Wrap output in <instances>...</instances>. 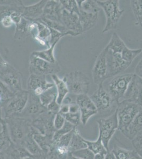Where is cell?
Listing matches in <instances>:
<instances>
[{"instance_id": "obj_1", "label": "cell", "mask_w": 142, "mask_h": 159, "mask_svg": "<svg viewBox=\"0 0 142 159\" xmlns=\"http://www.w3.org/2000/svg\"><path fill=\"white\" fill-rule=\"evenodd\" d=\"M98 87L90 98L97 108L98 114L102 118L107 117L116 112L119 102L108 93L103 84Z\"/></svg>"}, {"instance_id": "obj_2", "label": "cell", "mask_w": 142, "mask_h": 159, "mask_svg": "<svg viewBox=\"0 0 142 159\" xmlns=\"http://www.w3.org/2000/svg\"><path fill=\"white\" fill-rule=\"evenodd\" d=\"M95 1L101 9H103L106 18L103 33L104 34L116 29L121 17L124 12V10L120 9L118 0H96Z\"/></svg>"}, {"instance_id": "obj_3", "label": "cell", "mask_w": 142, "mask_h": 159, "mask_svg": "<svg viewBox=\"0 0 142 159\" xmlns=\"http://www.w3.org/2000/svg\"><path fill=\"white\" fill-rule=\"evenodd\" d=\"M4 119L7 123L11 141L15 144L21 145L25 138L32 131L30 121L18 116Z\"/></svg>"}, {"instance_id": "obj_4", "label": "cell", "mask_w": 142, "mask_h": 159, "mask_svg": "<svg viewBox=\"0 0 142 159\" xmlns=\"http://www.w3.org/2000/svg\"><path fill=\"white\" fill-rule=\"evenodd\" d=\"M63 80L66 84L69 93L74 95L87 94L90 90V79L83 72L76 70L66 73Z\"/></svg>"}, {"instance_id": "obj_5", "label": "cell", "mask_w": 142, "mask_h": 159, "mask_svg": "<svg viewBox=\"0 0 142 159\" xmlns=\"http://www.w3.org/2000/svg\"><path fill=\"white\" fill-rule=\"evenodd\" d=\"M141 109L139 105L127 100L119 101L116 111L118 124V130L121 132L126 129Z\"/></svg>"}, {"instance_id": "obj_6", "label": "cell", "mask_w": 142, "mask_h": 159, "mask_svg": "<svg viewBox=\"0 0 142 159\" xmlns=\"http://www.w3.org/2000/svg\"><path fill=\"white\" fill-rule=\"evenodd\" d=\"M134 74H119L113 76L107 84L105 89L112 97L119 102L124 96Z\"/></svg>"}, {"instance_id": "obj_7", "label": "cell", "mask_w": 142, "mask_h": 159, "mask_svg": "<svg viewBox=\"0 0 142 159\" xmlns=\"http://www.w3.org/2000/svg\"><path fill=\"white\" fill-rule=\"evenodd\" d=\"M97 123L99 127V136L105 148L109 152L110 141L118 128L116 112H114L107 117L101 118L98 120Z\"/></svg>"}, {"instance_id": "obj_8", "label": "cell", "mask_w": 142, "mask_h": 159, "mask_svg": "<svg viewBox=\"0 0 142 159\" xmlns=\"http://www.w3.org/2000/svg\"><path fill=\"white\" fill-rule=\"evenodd\" d=\"M61 70V67L57 61L52 63L30 55L29 61L30 74L46 76L48 75L56 74L60 72Z\"/></svg>"}, {"instance_id": "obj_9", "label": "cell", "mask_w": 142, "mask_h": 159, "mask_svg": "<svg viewBox=\"0 0 142 159\" xmlns=\"http://www.w3.org/2000/svg\"><path fill=\"white\" fill-rule=\"evenodd\" d=\"M29 91L22 90L16 92L3 109V118L16 116L22 111L29 99Z\"/></svg>"}, {"instance_id": "obj_10", "label": "cell", "mask_w": 142, "mask_h": 159, "mask_svg": "<svg viewBox=\"0 0 142 159\" xmlns=\"http://www.w3.org/2000/svg\"><path fill=\"white\" fill-rule=\"evenodd\" d=\"M106 48L108 78H112L124 72L130 67L131 64L126 62L124 60L122 55V51L115 52L109 50L107 47Z\"/></svg>"}, {"instance_id": "obj_11", "label": "cell", "mask_w": 142, "mask_h": 159, "mask_svg": "<svg viewBox=\"0 0 142 159\" xmlns=\"http://www.w3.org/2000/svg\"><path fill=\"white\" fill-rule=\"evenodd\" d=\"M0 80L15 92L23 90L21 73L9 63L0 70Z\"/></svg>"}, {"instance_id": "obj_12", "label": "cell", "mask_w": 142, "mask_h": 159, "mask_svg": "<svg viewBox=\"0 0 142 159\" xmlns=\"http://www.w3.org/2000/svg\"><path fill=\"white\" fill-rule=\"evenodd\" d=\"M29 93V99L25 108L21 113L13 116L20 117L31 122L46 111L47 109L43 106L39 97L31 92Z\"/></svg>"}, {"instance_id": "obj_13", "label": "cell", "mask_w": 142, "mask_h": 159, "mask_svg": "<svg viewBox=\"0 0 142 159\" xmlns=\"http://www.w3.org/2000/svg\"><path fill=\"white\" fill-rule=\"evenodd\" d=\"M106 55L107 48L105 47L97 57L92 68L93 80L98 86L103 85L104 81L108 79Z\"/></svg>"}, {"instance_id": "obj_14", "label": "cell", "mask_w": 142, "mask_h": 159, "mask_svg": "<svg viewBox=\"0 0 142 159\" xmlns=\"http://www.w3.org/2000/svg\"><path fill=\"white\" fill-rule=\"evenodd\" d=\"M55 114L47 110L41 114L31 122V126L40 134L53 137L56 131L54 127V119Z\"/></svg>"}, {"instance_id": "obj_15", "label": "cell", "mask_w": 142, "mask_h": 159, "mask_svg": "<svg viewBox=\"0 0 142 159\" xmlns=\"http://www.w3.org/2000/svg\"><path fill=\"white\" fill-rule=\"evenodd\" d=\"M76 102L80 108L81 123L85 125L91 118L98 114L97 108L88 94L76 96Z\"/></svg>"}, {"instance_id": "obj_16", "label": "cell", "mask_w": 142, "mask_h": 159, "mask_svg": "<svg viewBox=\"0 0 142 159\" xmlns=\"http://www.w3.org/2000/svg\"><path fill=\"white\" fill-rule=\"evenodd\" d=\"M123 100H127L142 108V79L134 74Z\"/></svg>"}, {"instance_id": "obj_17", "label": "cell", "mask_w": 142, "mask_h": 159, "mask_svg": "<svg viewBox=\"0 0 142 159\" xmlns=\"http://www.w3.org/2000/svg\"><path fill=\"white\" fill-rule=\"evenodd\" d=\"M55 85L47 81L46 76L30 74L27 81V90L39 97L44 91Z\"/></svg>"}, {"instance_id": "obj_18", "label": "cell", "mask_w": 142, "mask_h": 159, "mask_svg": "<svg viewBox=\"0 0 142 159\" xmlns=\"http://www.w3.org/2000/svg\"><path fill=\"white\" fill-rule=\"evenodd\" d=\"M64 10L60 1H47L44 9L42 18L63 24L62 16Z\"/></svg>"}, {"instance_id": "obj_19", "label": "cell", "mask_w": 142, "mask_h": 159, "mask_svg": "<svg viewBox=\"0 0 142 159\" xmlns=\"http://www.w3.org/2000/svg\"><path fill=\"white\" fill-rule=\"evenodd\" d=\"M62 22L66 28L73 34L74 37L81 35L83 33V29L80 21L79 15L64 10Z\"/></svg>"}, {"instance_id": "obj_20", "label": "cell", "mask_w": 142, "mask_h": 159, "mask_svg": "<svg viewBox=\"0 0 142 159\" xmlns=\"http://www.w3.org/2000/svg\"><path fill=\"white\" fill-rule=\"evenodd\" d=\"M47 2V0H41L30 6H24L22 16L29 21H38L43 16L44 9Z\"/></svg>"}, {"instance_id": "obj_21", "label": "cell", "mask_w": 142, "mask_h": 159, "mask_svg": "<svg viewBox=\"0 0 142 159\" xmlns=\"http://www.w3.org/2000/svg\"><path fill=\"white\" fill-rule=\"evenodd\" d=\"M24 6L20 0H0V21L4 16H11L15 11L22 14Z\"/></svg>"}, {"instance_id": "obj_22", "label": "cell", "mask_w": 142, "mask_h": 159, "mask_svg": "<svg viewBox=\"0 0 142 159\" xmlns=\"http://www.w3.org/2000/svg\"><path fill=\"white\" fill-rule=\"evenodd\" d=\"M142 130V108L128 126L121 133L126 138L132 140Z\"/></svg>"}, {"instance_id": "obj_23", "label": "cell", "mask_w": 142, "mask_h": 159, "mask_svg": "<svg viewBox=\"0 0 142 159\" xmlns=\"http://www.w3.org/2000/svg\"><path fill=\"white\" fill-rule=\"evenodd\" d=\"M37 25V31L36 36L34 37L36 42L40 45L46 46L47 48L50 47V30L47 25L39 21H36Z\"/></svg>"}, {"instance_id": "obj_24", "label": "cell", "mask_w": 142, "mask_h": 159, "mask_svg": "<svg viewBox=\"0 0 142 159\" xmlns=\"http://www.w3.org/2000/svg\"><path fill=\"white\" fill-rule=\"evenodd\" d=\"M99 13H91L80 10L79 19L83 33L90 30L97 24Z\"/></svg>"}, {"instance_id": "obj_25", "label": "cell", "mask_w": 142, "mask_h": 159, "mask_svg": "<svg viewBox=\"0 0 142 159\" xmlns=\"http://www.w3.org/2000/svg\"><path fill=\"white\" fill-rule=\"evenodd\" d=\"M51 77L57 91V102L59 105H61L69 93L68 88L64 81L60 79L56 74L52 75Z\"/></svg>"}, {"instance_id": "obj_26", "label": "cell", "mask_w": 142, "mask_h": 159, "mask_svg": "<svg viewBox=\"0 0 142 159\" xmlns=\"http://www.w3.org/2000/svg\"><path fill=\"white\" fill-rule=\"evenodd\" d=\"M21 145L28 150L32 155L40 156L46 154L40 148L38 144L34 140L32 131L25 138V139L22 142Z\"/></svg>"}, {"instance_id": "obj_27", "label": "cell", "mask_w": 142, "mask_h": 159, "mask_svg": "<svg viewBox=\"0 0 142 159\" xmlns=\"http://www.w3.org/2000/svg\"><path fill=\"white\" fill-rule=\"evenodd\" d=\"M116 159H142L135 150H128L115 145L112 151Z\"/></svg>"}, {"instance_id": "obj_28", "label": "cell", "mask_w": 142, "mask_h": 159, "mask_svg": "<svg viewBox=\"0 0 142 159\" xmlns=\"http://www.w3.org/2000/svg\"><path fill=\"white\" fill-rule=\"evenodd\" d=\"M86 143L84 141V138L81 135L79 130L76 127L73 131V134L70 143L68 145V149L70 153H73L79 150L86 148Z\"/></svg>"}, {"instance_id": "obj_29", "label": "cell", "mask_w": 142, "mask_h": 159, "mask_svg": "<svg viewBox=\"0 0 142 159\" xmlns=\"http://www.w3.org/2000/svg\"><path fill=\"white\" fill-rule=\"evenodd\" d=\"M0 152L7 150L12 143L9 135V130L5 119H3L0 123Z\"/></svg>"}, {"instance_id": "obj_30", "label": "cell", "mask_w": 142, "mask_h": 159, "mask_svg": "<svg viewBox=\"0 0 142 159\" xmlns=\"http://www.w3.org/2000/svg\"><path fill=\"white\" fill-rule=\"evenodd\" d=\"M29 20L22 17L19 24L16 25L14 38L17 40H22L30 36L29 32Z\"/></svg>"}, {"instance_id": "obj_31", "label": "cell", "mask_w": 142, "mask_h": 159, "mask_svg": "<svg viewBox=\"0 0 142 159\" xmlns=\"http://www.w3.org/2000/svg\"><path fill=\"white\" fill-rule=\"evenodd\" d=\"M33 137L40 148H41L45 153H47L53 145V137L45 135L36 132L33 134Z\"/></svg>"}, {"instance_id": "obj_32", "label": "cell", "mask_w": 142, "mask_h": 159, "mask_svg": "<svg viewBox=\"0 0 142 159\" xmlns=\"http://www.w3.org/2000/svg\"><path fill=\"white\" fill-rule=\"evenodd\" d=\"M57 43H53L49 48H47V49L43 51H34L31 54L42 60H45L46 61H48L49 63H56L57 61L54 55V49Z\"/></svg>"}, {"instance_id": "obj_33", "label": "cell", "mask_w": 142, "mask_h": 159, "mask_svg": "<svg viewBox=\"0 0 142 159\" xmlns=\"http://www.w3.org/2000/svg\"><path fill=\"white\" fill-rule=\"evenodd\" d=\"M79 7L80 10L85 11L86 12L91 13H99L100 11L99 7L95 1L94 0H83L76 1Z\"/></svg>"}, {"instance_id": "obj_34", "label": "cell", "mask_w": 142, "mask_h": 159, "mask_svg": "<svg viewBox=\"0 0 142 159\" xmlns=\"http://www.w3.org/2000/svg\"><path fill=\"white\" fill-rule=\"evenodd\" d=\"M39 97L43 106L46 108L54 100L57 99V91L55 85L44 91Z\"/></svg>"}, {"instance_id": "obj_35", "label": "cell", "mask_w": 142, "mask_h": 159, "mask_svg": "<svg viewBox=\"0 0 142 159\" xmlns=\"http://www.w3.org/2000/svg\"><path fill=\"white\" fill-rule=\"evenodd\" d=\"M84 141L86 143L87 148L91 151L94 154H107L108 151L106 149L103 144L100 136H98L97 139L94 141H90L84 139Z\"/></svg>"}, {"instance_id": "obj_36", "label": "cell", "mask_w": 142, "mask_h": 159, "mask_svg": "<svg viewBox=\"0 0 142 159\" xmlns=\"http://www.w3.org/2000/svg\"><path fill=\"white\" fill-rule=\"evenodd\" d=\"M38 21L41 22L42 23H43L44 24H45V25H47L48 27L57 31L59 33L65 34V36L70 35V36H71L74 37L73 34L71 31H68L64 25L63 24H62V23L51 21V20H48V19H46L43 18L40 19L39 20H38Z\"/></svg>"}, {"instance_id": "obj_37", "label": "cell", "mask_w": 142, "mask_h": 159, "mask_svg": "<svg viewBox=\"0 0 142 159\" xmlns=\"http://www.w3.org/2000/svg\"><path fill=\"white\" fill-rule=\"evenodd\" d=\"M131 8L136 20L135 25L142 27V0L131 1Z\"/></svg>"}, {"instance_id": "obj_38", "label": "cell", "mask_w": 142, "mask_h": 159, "mask_svg": "<svg viewBox=\"0 0 142 159\" xmlns=\"http://www.w3.org/2000/svg\"><path fill=\"white\" fill-rule=\"evenodd\" d=\"M76 127L66 121L65 124L62 129H60L59 130H56L55 132L53 137V144L56 143L58 140L61 138L62 136L67 134L70 132H72V130H73Z\"/></svg>"}, {"instance_id": "obj_39", "label": "cell", "mask_w": 142, "mask_h": 159, "mask_svg": "<svg viewBox=\"0 0 142 159\" xmlns=\"http://www.w3.org/2000/svg\"><path fill=\"white\" fill-rule=\"evenodd\" d=\"M16 93L0 80V96L4 102V106Z\"/></svg>"}, {"instance_id": "obj_40", "label": "cell", "mask_w": 142, "mask_h": 159, "mask_svg": "<svg viewBox=\"0 0 142 159\" xmlns=\"http://www.w3.org/2000/svg\"><path fill=\"white\" fill-rule=\"evenodd\" d=\"M61 3L64 9L69 12L76 13L79 16L80 10L76 1L74 0H61Z\"/></svg>"}, {"instance_id": "obj_41", "label": "cell", "mask_w": 142, "mask_h": 159, "mask_svg": "<svg viewBox=\"0 0 142 159\" xmlns=\"http://www.w3.org/2000/svg\"><path fill=\"white\" fill-rule=\"evenodd\" d=\"M62 115L65 118L66 121L76 127H77L80 123H81L80 112L77 113L68 112L67 114H63Z\"/></svg>"}, {"instance_id": "obj_42", "label": "cell", "mask_w": 142, "mask_h": 159, "mask_svg": "<svg viewBox=\"0 0 142 159\" xmlns=\"http://www.w3.org/2000/svg\"><path fill=\"white\" fill-rule=\"evenodd\" d=\"M72 154L75 157L82 159H94L95 155L87 148L73 152Z\"/></svg>"}, {"instance_id": "obj_43", "label": "cell", "mask_w": 142, "mask_h": 159, "mask_svg": "<svg viewBox=\"0 0 142 159\" xmlns=\"http://www.w3.org/2000/svg\"><path fill=\"white\" fill-rule=\"evenodd\" d=\"M74 129L72 130V132H70V133H68L67 134L62 136L61 138H60L58 140L57 142L56 143H55V144L53 145L68 147L69 144L70 143L71 140V139H72V135H73V134Z\"/></svg>"}, {"instance_id": "obj_44", "label": "cell", "mask_w": 142, "mask_h": 159, "mask_svg": "<svg viewBox=\"0 0 142 159\" xmlns=\"http://www.w3.org/2000/svg\"><path fill=\"white\" fill-rule=\"evenodd\" d=\"M131 141L135 151L138 152L142 150V130H140Z\"/></svg>"}, {"instance_id": "obj_45", "label": "cell", "mask_w": 142, "mask_h": 159, "mask_svg": "<svg viewBox=\"0 0 142 159\" xmlns=\"http://www.w3.org/2000/svg\"><path fill=\"white\" fill-rule=\"evenodd\" d=\"M66 120L61 114L57 113L55 115L54 119V127L55 130H59L63 127Z\"/></svg>"}, {"instance_id": "obj_46", "label": "cell", "mask_w": 142, "mask_h": 159, "mask_svg": "<svg viewBox=\"0 0 142 159\" xmlns=\"http://www.w3.org/2000/svg\"><path fill=\"white\" fill-rule=\"evenodd\" d=\"M50 30V46L55 43H58L62 37L65 36V34L59 33L57 31L54 29H51L49 28Z\"/></svg>"}, {"instance_id": "obj_47", "label": "cell", "mask_w": 142, "mask_h": 159, "mask_svg": "<svg viewBox=\"0 0 142 159\" xmlns=\"http://www.w3.org/2000/svg\"><path fill=\"white\" fill-rule=\"evenodd\" d=\"M67 157H68L62 156L58 153L53 147V145L46 155V159H67Z\"/></svg>"}, {"instance_id": "obj_48", "label": "cell", "mask_w": 142, "mask_h": 159, "mask_svg": "<svg viewBox=\"0 0 142 159\" xmlns=\"http://www.w3.org/2000/svg\"><path fill=\"white\" fill-rule=\"evenodd\" d=\"M60 106L57 102V99L54 100L49 105H48V106L46 107L47 110L49 112L53 113V114H55L58 113L59 108H60Z\"/></svg>"}, {"instance_id": "obj_49", "label": "cell", "mask_w": 142, "mask_h": 159, "mask_svg": "<svg viewBox=\"0 0 142 159\" xmlns=\"http://www.w3.org/2000/svg\"><path fill=\"white\" fill-rule=\"evenodd\" d=\"M0 24L2 25L3 27L5 28H9L14 25V23L13 22L11 16H4L1 20Z\"/></svg>"}, {"instance_id": "obj_50", "label": "cell", "mask_w": 142, "mask_h": 159, "mask_svg": "<svg viewBox=\"0 0 142 159\" xmlns=\"http://www.w3.org/2000/svg\"><path fill=\"white\" fill-rule=\"evenodd\" d=\"M80 112V108L76 102H73L69 105V112L71 113H77Z\"/></svg>"}, {"instance_id": "obj_51", "label": "cell", "mask_w": 142, "mask_h": 159, "mask_svg": "<svg viewBox=\"0 0 142 159\" xmlns=\"http://www.w3.org/2000/svg\"><path fill=\"white\" fill-rule=\"evenodd\" d=\"M135 74L142 79V58L137 63L135 67Z\"/></svg>"}, {"instance_id": "obj_52", "label": "cell", "mask_w": 142, "mask_h": 159, "mask_svg": "<svg viewBox=\"0 0 142 159\" xmlns=\"http://www.w3.org/2000/svg\"><path fill=\"white\" fill-rule=\"evenodd\" d=\"M0 159H14L7 150L0 152Z\"/></svg>"}, {"instance_id": "obj_53", "label": "cell", "mask_w": 142, "mask_h": 159, "mask_svg": "<svg viewBox=\"0 0 142 159\" xmlns=\"http://www.w3.org/2000/svg\"><path fill=\"white\" fill-rule=\"evenodd\" d=\"M8 63H9L4 59L3 57L0 54V70H2Z\"/></svg>"}, {"instance_id": "obj_54", "label": "cell", "mask_w": 142, "mask_h": 159, "mask_svg": "<svg viewBox=\"0 0 142 159\" xmlns=\"http://www.w3.org/2000/svg\"><path fill=\"white\" fill-rule=\"evenodd\" d=\"M46 154H44L40 155V156L32 155L30 157L23 159H46Z\"/></svg>"}, {"instance_id": "obj_55", "label": "cell", "mask_w": 142, "mask_h": 159, "mask_svg": "<svg viewBox=\"0 0 142 159\" xmlns=\"http://www.w3.org/2000/svg\"><path fill=\"white\" fill-rule=\"evenodd\" d=\"M104 159H116V157L112 151L111 152L109 151L105 156Z\"/></svg>"}, {"instance_id": "obj_56", "label": "cell", "mask_w": 142, "mask_h": 159, "mask_svg": "<svg viewBox=\"0 0 142 159\" xmlns=\"http://www.w3.org/2000/svg\"><path fill=\"white\" fill-rule=\"evenodd\" d=\"M106 155L104 154H97L94 155V159H104Z\"/></svg>"}, {"instance_id": "obj_57", "label": "cell", "mask_w": 142, "mask_h": 159, "mask_svg": "<svg viewBox=\"0 0 142 159\" xmlns=\"http://www.w3.org/2000/svg\"><path fill=\"white\" fill-rule=\"evenodd\" d=\"M67 159H81V158H79V157H75V156H73L72 153H70L69 154H68V157H67Z\"/></svg>"}, {"instance_id": "obj_58", "label": "cell", "mask_w": 142, "mask_h": 159, "mask_svg": "<svg viewBox=\"0 0 142 159\" xmlns=\"http://www.w3.org/2000/svg\"><path fill=\"white\" fill-rule=\"evenodd\" d=\"M138 153H139V155L142 158V150H141V151H139V152H138Z\"/></svg>"}, {"instance_id": "obj_59", "label": "cell", "mask_w": 142, "mask_h": 159, "mask_svg": "<svg viewBox=\"0 0 142 159\" xmlns=\"http://www.w3.org/2000/svg\"><path fill=\"white\" fill-rule=\"evenodd\" d=\"M1 126L0 125V129H1Z\"/></svg>"}, {"instance_id": "obj_60", "label": "cell", "mask_w": 142, "mask_h": 159, "mask_svg": "<svg viewBox=\"0 0 142 159\" xmlns=\"http://www.w3.org/2000/svg\"></svg>"}]
</instances>
